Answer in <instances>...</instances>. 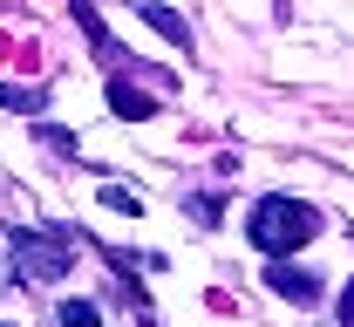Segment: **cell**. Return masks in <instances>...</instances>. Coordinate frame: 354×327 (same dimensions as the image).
<instances>
[{
    "label": "cell",
    "mask_w": 354,
    "mask_h": 327,
    "mask_svg": "<svg viewBox=\"0 0 354 327\" xmlns=\"http://www.w3.org/2000/svg\"><path fill=\"white\" fill-rule=\"evenodd\" d=\"M252 245L259 252H272V259H286V252H300L307 239H320V212H313L307 198H286V191H272V198H259L252 205Z\"/></svg>",
    "instance_id": "6da1fadb"
},
{
    "label": "cell",
    "mask_w": 354,
    "mask_h": 327,
    "mask_svg": "<svg viewBox=\"0 0 354 327\" xmlns=\"http://www.w3.org/2000/svg\"><path fill=\"white\" fill-rule=\"evenodd\" d=\"M14 266H21V280H68V266H75V232H62V225H48V232H14Z\"/></svg>",
    "instance_id": "7a4b0ae2"
},
{
    "label": "cell",
    "mask_w": 354,
    "mask_h": 327,
    "mask_svg": "<svg viewBox=\"0 0 354 327\" xmlns=\"http://www.w3.org/2000/svg\"><path fill=\"white\" fill-rule=\"evenodd\" d=\"M266 286H272L279 300H293V307H313V300H320V273L293 266V259H272V266H266Z\"/></svg>",
    "instance_id": "3957f363"
},
{
    "label": "cell",
    "mask_w": 354,
    "mask_h": 327,
    "mask_svg": "<svg viewBox=\"0 0 354 327\" xmlns=\"http://www.w3.org/2000/svg\"><path fill=\"white\" fill-rule=\"evenodd\" d=\"M109 109H116V116H130V123H150V116H157V102H150L143 89H130L123 75L109 82Z\"/></svg>",
    "instance_id": "277c9868"
},
{
    "label": "cell",
    "mask_w": 354,
    "mask_h": 327,
    "mask_svg": "<svg viewBox=\"0 0 354 327\" xmlns=\"http://www.w3.org/2000/svg\"><path fill=\"white\" fill-rule=\"evenodd\" d=\"M136 14H143V21H150V28H157V35H171L177 48H191V28H184V14H171V7H157V0H143V7H136Z\"/></svg>",
    "instance_id": "5b68a950"
},
{
    "label": "cell",
    "mask_w": 354,
    "mask_h": 327,
    "mask_svg": "<svg viewBox=\"0 0 354 327\" xmlns=\"http://www.w3.org/2000/svg\"><path fill=\"white\" fill-rule=\"evenodd\" d=\"M62 327H102L95 300H62Z\"/></svg>",
    "instance_id": "8992f818"
},
{
    "label": "cell",
    "mask_w": 354,
    "mask_h": 327,
    "mask_svg": "<svg viewBox=\"0 0 354 327\" xmlns=\"http://www.w3.org/2000/svg\"><path fill=\"white\" fill-rule=\"evenodd\" d=\"M0 102H7V109H28V116H41V95H35V89H14V82H0Z\"/></svg>",
    "instance_id": "52a82bcc"
},
{
    "label": "cell",
    "mask_w": 354,
    "mask_h": 327,
    "mask_svg": "<svg viewBox=\"0 0 354 327\" xmlns=\"http://www.w3.org/2000/svg\"><path fill=\"white\" fill-rule=\"evenodd\" d=\"M102 205H109V212H143V205H136V191H123V185H102Z\"/></svg>",
    "instance_id": "ba28073f"
},
{
    "label": "cell",
    "mask_w": 354,
    "mask_h": 327,
    "mask_svg": "<svg viewBox=\"0 0 354 327\" xmlns=\"http://www.w3.org/2000/svg\"><path fill=\"white\" fill-rule=\"evenodd\" d=\"M341 327H354V280L341 286Z\"/></svg>",
    "instance_id": "9c48e42d"
}]
</instances>
